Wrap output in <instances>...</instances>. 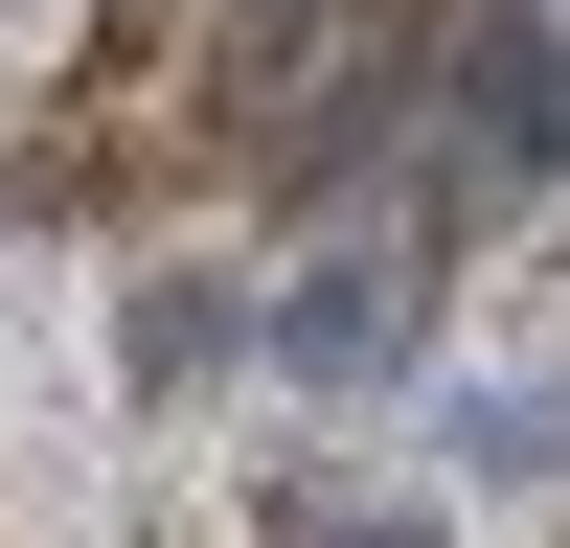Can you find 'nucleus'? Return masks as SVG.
<instances>
[{"label": "nucleus", "mask_w": 570, "mask_h": 548, "mask_svg": "<svg viewBox=\"0 0 570 548\" xmlns=\"http://www.w3.org/2000/svg\"><path fill=\"white\" fill-rule=\"evenodd\" d=\"M480 183H525V160H570V23H480Z\"/></svg>", "instance_id": "1"}, {"label": "nucleus", "mask_w": 570, "mask_h": 548, "mask_svg": "<svg viewBox=\"0 0 570 548\" xmlns=\"http://www.w3.org/2000/svg\"><path fill=\"white\" fill-rule=\"evenodd\" d=\"M297 548H411V526H297Z\"/></svg>", "instance_id": "2"}]
</instances>
